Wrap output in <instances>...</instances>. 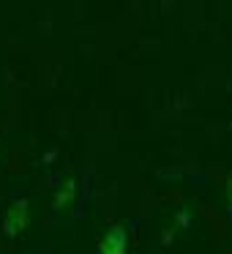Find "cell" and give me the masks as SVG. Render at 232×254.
<instances>
[{
    "mask_svg": "<svg viewBox=\"0 0 232 254\" xmlns=\"http://www.w3.org/2000/svg\"><path fill=\"white\" fill-rule=\"evenodd\" d=\"M28 199H19V202H14L11 208H8L6 213V221H3V230H6V235H19V232L28 227Z\"/></svg>",
    "mask_w": 232,
    "mask_h": 254,
    "instance_id": "cell-2",
    "label": "cell"
},
{
    "mask_svg": "<svg viewBox=\"0 0 232 254\" xmlns=\"http://www.w3.org/2000/svg\"><path fill=\"white\" fill-rule=\"evenodd\" d=\"M230 202H232V178H230Z\"/></svg>",
    "mask_w": 232,
    "mask_h": 254,
    "instance_id": "cell-4",
    "label": "cell"
},
{
    "mask_svg": "<svg viewBox=\"0 0 232 254\" xmlns=\"http://www.w3.org/2000/svg\"><path fill=\"white\" fill-rule=\"evenodd\" d=\"M99 254H128V232L126 227H112L104 238H101Z\"/></svg>",
    "mask_w": 232,
    "mask_h": 254,
    "instance_id": "cell-1",
    "label": "cell"
},
{
    "mask_svg": "<svg viewBox=\"0 0 232 254\" xmlns=\"http://www.w3.org/2000/svg\"><path fill=\"white\" fill-rule=\"evenodd\" d=\"M74 194H77V181H74V178H68V181L60 186V191H58V197H55V210L66 208V205L74 199Z\"/></svg>",
    "mask_w": 232,
    "mask_h": 254,
    "instance_id": "cell-3",
    "label": "cell"
}]
</instances>
